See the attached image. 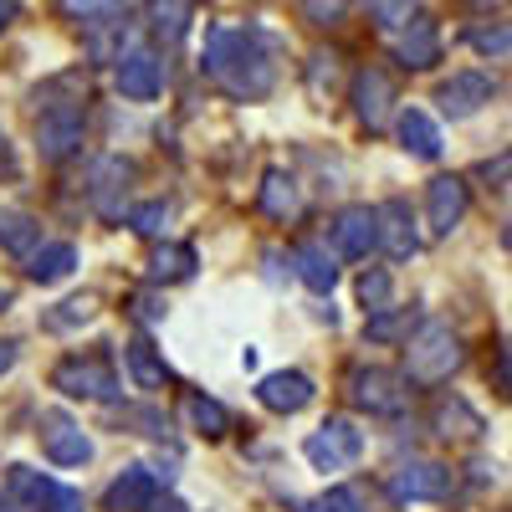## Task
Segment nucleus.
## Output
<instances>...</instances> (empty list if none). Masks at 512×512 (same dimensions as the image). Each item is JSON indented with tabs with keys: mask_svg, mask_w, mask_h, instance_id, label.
<instances>
[{
	"mask_svg": "<svg viewBox=\"0 0 512 512\" xmlns=\"http://www.w3.org/2000/svg\"><path fill=\"white\" fill-rule=\"evenodd\" d=\"M118 88H123L128 98H154V93H159V62H154L149 52H128V57L118 62Z\"/></svg>",
	"mask_w": 512,
	"mask_h": 512,
	"instance_id": "1",
	"label": "nucleus"
},
{
	"mask_svg": "<svg viewBox=\"0 0 512 512\" xmlns=\"http://www.w3.org/2000/svg\"><path fill=\"white\" fill-rule=\"evenodd\" d=\"M487 98H492V82H487L482 72H461V77H451L446 88H441L446 113H472V108H482Z\"/></svg>",
	"mask_w": 512,
	"mask_h": 512,
	"instance_id": "2",
	"label": "nucleus"
},
{
	"mask_svg": "<svg viewBox=\"0 0 512 512\" xmlns=\"http://www.w3.org/2000/svg\"><path fill=\"white\" fill-rule=\"evenodd\" d=\"M400 57H405V67H431V62L441 57L436 26H431V21H410V31H405V41H400Z\"/></svg>",
	"mask_w": 512,
	"mask_h": 512,
	"instance_id": "3",
	"label": "nucleus"
},
{
	"mask_svg": "<svg viewBox=\"0 0 512 512\" xmlns=\"http://www.w3.org/2000/svg\"><path fill=\"white\" fill-rule=\"evenodd\" d=\"M400 134H405V144H410L415 154H425V159H431V154H441V134H436V123L425 118L420 108H410V113L400 118Z\"/></svg>",
	"mask_w": 512,
	"mask_h": 512,
	"instance_id": "4",
	"label": "nucleus"
},
{
	"mask_svg": "<svg viewBox=\"0 0 512 512\" xmlns=\"http://www.w3.org/2000/svg\"><path fill=\"white\" fill-rule=\"evenodd\" d=\"M384 108H390V77H384V72H364L359 77V113L369 123H384Z\"/></svg>",
	"mask_w": 512,
	"mask_h": 512,
	"instance_id": "5",
	"label": "nucleus"
},
{
	"mask_svg": "<svg viewBox=\"0 0 512 512\" xmlns=\"http://www.w3.org/2000/svg\"><path fill=\"white\" fill-rule=\"evenodd\" d=\"M461 210H466V190L456 180H436V190H431V221L446 231L451 221H461Z\"/></svg>",
	"mask_w": 512,
	"mask_h": 512,
	"instance_id": "6",
	"label": "nucleus"
},
{
	"mask_svg": "<svg viewBox=\"0 0 512 512\" xmlns=\"http://www.w3.org/2000/svg\"><path fill=\"white\" fill-rule=\"evenodd\" d=\"M262 400H267V405H277V410H297V405H308V379H297V374H277V379H267Z\"/></svg>",
	"mask_w": 512,
	"mask_h": 512,
	"instance_id": "7",
	"label": "nucleus"
},
{
	"mask_svg": "<svg viewBox=\"0 0 512 512\" xmlns=\"http://www.w3.org/2000/svg\"><path fill=\"white\" fill-rule=\"evenodd\" d=\"M374 241V216H364V210H349L344 221H338V246L344 251H364Z\"/></svg>",
	"mask_w": 512,
	"mask_h": 512,
	"instance_id": "8",
	"label": "nucleus"
},
{
	"mask_svg": "<svg viewBox=\"0 0 512 512\" xmlns=\"http://www.w3.org/2000/svg\"><path fill=\"white\" fill-rule=\"evenodd\" d=\"M41 139H47V154H67L72 139H77V118H52L41 128Z\"/></svg>",
	"mask_w": 512,
	"mask_h": 512,
	"instance_id": "9",
	"label": "nucleus"
},
{
	"mask_svg": "<svg viewBox=\"0 0 512 512\" xmlns=\"http://www.w3.org/2000/svg\"><path fill=\"white\" fill-rule=\"evenodd\" d=\"M364 6H369V16L379 21V26H405L410 21V0H364Z\"/></svg>",
	"mask_w": 512,
	"mask_h": 512,
	"instance_id": "10",
	"label": "nucleus"
},
{
	"mask_svg": "<svg viewBox=\"0 0 512 512\" xmlns=\"http://www.w3.org/2000/svg\"><path fill=\"white\" fill-rule=\"evenodd\" d=\"M154 21H159V31L169 41H175L185 31V6H180V0H154Z\"/></svg>",
	"mask_w": 512,
	"mask_h": 512,
	"instance_id": "11",
	"label": "nucleus"
},
{
	"mask_svg": "<svg viewBox=\"0 0 512 512\" xmlns=\"http://www.w3.org/2000/svg\"><path fill=\"white\" fill-rule=\"evenodd\" d=\"M267 210H277V216H282V210H292V185L282 175L267 180Z\"/></svg>",
	"mask_w": 512,
	"mask_h": 512,
	"instance_id": "12",
	"label": "nucleus"
},
{
	"mask_svg": "<svg viewBox=\"0 0 512 512\" xmlns=\"http://www.w3.org/2000/svg\"><path fill=\"white\" fill-rule=\"evenodd\" d=\"M62 6H67L72 16L88 21V16H98V11H118V0H62Z\"/></svg>",
	"mask_w": 512,
	"mask_h": 512,
	"instance_id": "13",
	"label": "nucleus"
},
{
	"mask_svg": "<svg viewBox=\"0 0 512 512\" xmlns=\"http://www.w3.org/2000/svg\"><path fill=\"white\" fill-rule=\"evenodd\" d=\"M303 267H308V282H313V287H328V282H333V267H323L318 251H303Z\"/></svg>",
	"mask_w": 512,
	"mask_h": 512,
	"instance_id": "14",
	"label": "nucleus"
},
{
	"mask_svg": "<svg viewBox=\"0 0 512 512\" xmlns=\"http://www.w3.org/2000/svg\"><path fill=\"white\" fill-rule=\"evenodd\" d=\"M67 262H72V251H67V246H57V251L47 256V262H36V277H62V272H67Z\"/></svg>",
	"mask_w": 512,
	"mask_h": 512,
	"instance_id": "15",
	"label": "nucleus"
},
{
	"mask_svg": "<svg viewBox=\"0 0 512 512\" xmlns=\"http://www.w3.org/2000/svg\"><path fill=\"white\" fill-rule=\"evenodd\" d=\"M338 441H344V451H354V446H359V441H354V436H349V425H338ZM308 451H313V456H318V461H323V456H328V461H333V456H338V451H333V446H328V441H313V446H308Z\"/></svg>",
	"mask_w": 512,
	"mask_h": 512,
	"instance_id": "16",
	"label": "nucleus"
},
{
	"mask_svg": "<svg viewBox=\"0 0 512 512\" xmlns=\"http://www.w3.org/2000/svg\"><path fill=\"white\" fill-rule=\"evenodd\" d=\"M477 47L502 57V52H507V26H497V31H477Z\"/></svg>",
	"mask_w": 512,
	"mask_h": 512,
	"instance_id": "17",
	"label": "nucleus"
},
{
	"mask_svg": "<svg viewBox=\"0 0 512 512\" xmlns=\"http://www.w3.org/2000/svg\"><path fill=\"white\" fill-rule=\"evenodd\" d=\"M318 512H354V497H344V492H338V497L318 502Z\"/></svg>",
	"mask_w": 512,
	"mask_h": 512,
	"instance_id": "18",
	"label": "nucleus"
}]
</instances>
